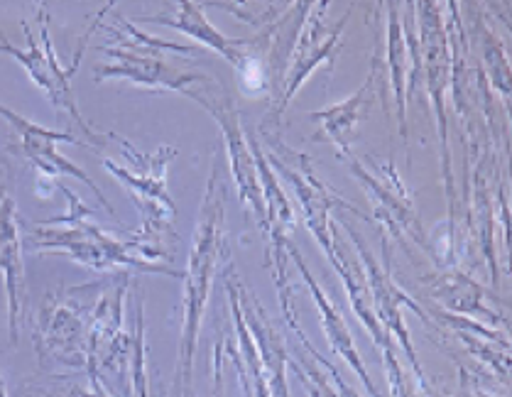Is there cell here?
I'll return each instance as SVG.
<instances>
[{"label":"cell","instance_id":"obj_9","mask_svg":"<svg viewBox=\"0 0 512 397\" xmlns=\"http://www.w3.org/2000/svg\"><path fill=\"white\" fill-rule=\"evenodd\" d=\"M346 231H348V236L353 238V243H356L358 253H361V268H363V277H366L368 295H370V302H373L375 317H378V322L385 329V334L395 336V339L400 341V346L405 348L407 358L412 361V368H415L419 385H422V388H427V378H424L422 368H419L417 353L410 344V334H407V326H405V322H402V307H410L412 312L419 314L422 319H424V312L417 307L415 302H412L410 295H405V292H402L400 287L390 280L388 270H383L378 263H375V258L368 253L363 238L358 236V233L353 231L348 224H346Z\"/></svg>","mask_w":512,"mask_h":397},{"label":"cell","instance_id":"obj_24","mask_svg":"<svg viewBox=\"0 0 512 397\" xmlns=\"http://www.w3.org/2000/svg\"><path fill=\"white\" fill-rule=\"evenodd\" d=\"M0 397H8V393H5V383H3V378H0Z\"/></svg>","mask_w":512,"mask_h":397},{"label":"cell","instance_id":"obj_6","mask_svg":"<svg viewBox=\"0 0 512 397\" xmlns=\"http://www.w3.org/2000/svg\"><path fill=\"white\" fill-rule=\"evenodd\" d=\"M37 18H40V27H42V32H40L42 40L40 42H35L30 27L23 25L25 27V37H27V50H18L15 45H10V42L5 40L3 32H0V52H5V54H10V57L18 59L20 67H23L27 76L32 79V84L40 86L42 91H47L49 101L54 103V108H57V111H67L69 116H72V121L79 123L81 133H84V138H89V143L106 145L108 133H96V130L91 128L89 123H86V118L81 116L79 106H76V99H74L72 76H74L76 69H79L81 54H84V50H79V54L74 57V67L72 69H64L62 64H59L57 52H54L52 37H49L45 8L37 13Z\"/></svg>","mask_w":512,"mask_h":397},{"label":"cell","instance_id":"obj_8","mask_svg":"<svg viewBox=\"0 0 512 397\" xmlns=\"http://www.w3.org/2000/svg\"><path fill=\"white\" fill-rule=\"evenodd\" d=\"M324 13H326V3H317L309 8V23L302 25V35H299V40L294 42V50L290 54V62H287V69H285V79H282L280 94H277V99L272 101V111L268 121L270 118H275L277 123V118L287 111L292 96L297 94L299 86L309 79V74H312L321 62H329V59L334 57L348 15H343L341 23L336 25V30L324 32V25H321Z\"/></svg>","mask_w":512,"mask_h":397},{"label":"cell","instance_id":"obj_5","mask_svg":"<svg viewBox=\"0 0 512 397\" xmlns=\"http://www.w3.org/2000/svg\"><path fill=\"white\" fill-rule=\"evenodd\" d=\"M184 96L201 103L204 111H209L214 116V121L221 125V133L226 138V152L228 162H231L233 177L238 184V199L248 211H253L255 219L263 226L265 221V197L263 187H260L258 177V165H255L253 148H250V138L243 133L241 128V116H238L236 106H233V96L219 79L209 76L204 84L192 86L189 91H184Z\"/></svg>","mask_w":512,"mask_h":397},{"label":"cell","instance_id":"obj_21","mask_svg":"<svg viewBox=\"0 0 512 397\" xmlns=\"http://www.w3.org/2000/svg\"><path fill=\"white\" fill-rule=\"evenodd\" d=\"M304 351H307V348H304ZM287 366H292L294 373L299 375V380H302V385L307 388L309 397H339V393H334V383H331L326 368L321 366L309 351L294 353V358L287 361Z\"/></svg>","mask_w":512,"mask_h":397},{"label":"cell","instance_id":"obj_2","mask_svg":"<svg viewBox=\"0 0 512 397\" xmlns=\"http://www.w3.org/2000/svg\"><path fill=\"white\" fill-rule=\"evenodd\" d=\"M111 140L123 152V165H118L111 157H103V167L118 182H123L143 216V228L133 233L135 248L152 263L170 265L174 241H177V233H174L177 206L172 204L170 192H167V167L177 157V150L162 145L155 152H140L116 133H111Z\"/></svg>","mask_w":512,"mask_h":397},{"label":"cell","instance_id":"obj_12","mask_svg":"<svg viewBox=\"0 0 512 397\" xmlns=\"http://www.w3.org/2000/svg\"><path fill=\"white\" fill-rule=\"evenodd\" d=\"M419 27H422V47H419V57H422L424 72L429 76V94L434 96L439 113V133H441V152H444V177L449 182V152H446V118H444V89L449 86L451 76V59L449 54V35L446 27L439 18V8L434 3H419L417 5Z\"/></svg>","mask_w":512,"mask_h":397},{"label":"cell","instance_id":"obj_18","mask_svg":"<svg viewBox=\"0 0 512 397\" xmlns=\"http://www.w3.org/2000/svg\"><path fill=\"white\" fill-rule=\"evenodd\" d=\"M370 79H373V76H368L366 84H363L348 101H343L334 108H326V111L312 113V121H317L319 128L329 135V140L336 145L341 157L351 152V135L358 123V113H361L363 108V99H366Z\"/></svg>","mask_w":512,"mask_h":397},{"label":"cell","instance_id":"obj_7","mask_svg":"<svg viewBox=\"0 0 512 397\" xmlns=\"http://www.w3.org/2000/svg\"><path fill=\"white\" fill-rule=\"evenodd\" d=\"M0 116L13 125L15 133L20 135V148H23V155L32 162V167H35L42 177L49 179V182H57L62 174H69V177L81 179V182H84L86 187L96 194L103 209H106L111 216H116L111 201H108L106 194L96 187L94 179H91L79 165H74L72 160H67V157L57 150L59 143H79V138H76V135L62 133V130H49V128H45V125H40V123L30 121V118L20 116V113L10 111V108L3 106V103H0Z\"/></svg>","mask_w":512,"mask_h":397},{"label":"cell","instance_id":"obj_10","mask_svg":"<svg viewBox=\"0 0 512 397\" xmlns=\"http://www.w3.org/2000/svg\"><path fill=\"white\" fill-rule=\"evenodd\" d=\"M130 275L125 273L121 285H111L96 299L94 317L86 334V368H89L91 390L101 393V371L118 368L123 358V302Z\"/></svg>","mask_w":512,"mask_h":397},{"label":"cell","instance_id":"obj_19","mask_svg":"<svg viewBox=\"0 0 512 397\" xmlns=\"http://www.w3.org/2000/svg\"><path fill=\"white\" fill-rule=\"evenodd\" d=\"M390 30H388V45H390V72H392V86H395V101H397V111H400V130L402 135L407 133V76H410L412 69V59H410V50H407V37H405V27H402L400 18H397V10H390Z\"/></svg>","mask_w":512,"mask_h":397},{"label":"cell","instance_id":"obj_25","mask_svg":"<svg viewBox=\"0 0 512 397\" xmlns=\"http://www.w3.org/2000/svg\"><path fill=\"white\" fill-rule=\"evenodd\" d=\"M5 197V194H3V187H0V199H3Z\"/></svg>","mask_w":512,"mask_h":397},{"label":"cell","instance_id":"obj_23","mask_svg":"<svg viewBox=\"0 0 512 397\" xmlns=\"http://www.w3.org/2000/svg\"><path fill=\"white\" fill-rule=\"evenodd\" d=\"M290 329L294 331V334H297L299 344H302L304 348H307V351H309V353H312V356H314V358H317V361L321 363V366H324V368H326V373H329V378H331V380H334V385H336V388H339V397H361V395H358V393H356V390H353V388H351V385H348V383H346V380H343V378H341L339 368H336V366H334V363H331V361H326V358H324V356H321V353L317 351V348H314L312 344H309V339H307V336H304V331H302V326H299V322H294V324H290Z\"/></svg>","mask_w":512,"mask_h":397},{"label":"cell","instance_id":"obj_14","mask_svg":"<svg viewBox=\"0 0 512 397\" xmlns=\"http://www.w3.org/2000/svg\"><path fill=\"white\" fill-rule=\"evenodd\" d=\"M238 302H241L243 319L248 324L250 334H253L255 346H258L272 397H290V385H287V361H290V356H287L285 341H282L275 324H272L268 309L260 304V299L250 295L241 282H238Z\"/></svg>","mask_w":512,"mask_h":397},{"label":"cell","instance_id":"obj_11","mask_svg":"<svg viewBox=\"0 0 512 397\" xmlns=\"http://www.w3.org/2000/svg\"><path fill=\"white\" fill-rule=\"evenodd\" d=\"M37 351L54 363L74 368H86V336L84 319L72 297L64 292L49 295L40 317Z\"/></svg>","mask_w":512,"mask_h":397},{"label":"cell","instance_id":"obj_17","mask_svg":"<svg viewBox=\"0 0 512 397\" xmlns=\"http://www.w3.org/2000/svg\"><path fill=\"white\" fill-rule=\"evenodd\" d=\"M223 280H226V295H228V304H231L233 326H236V336H238V351L236 348H228V356L233 358V363H236L238 368V375H241L245 397H272L268 378H265L263 361H260L258 346H255L253 334H250L248 324H245L243 319L241 302H238V275L233 273L231 265H228Z\"/></svg>","mask_w":512,"mask_h":397},{"label":"cell","instance_id":"obj_20","mask_svg":"<svg viewBox=\"0 0 512 397\" xmlns=\"http://www.w3.org/2000/svg\"><path fill=\"white\" fill-rule=\"evenodd\" d=\"M439 297L444 299V304H449L451 309H459V312L473 314V317L495 319L493 312L481 304V290H478V287L464 275L449 277L446 282H441Z\"/></svg>","mask_w":512,"mask_h":397},{"label":"cell","instance_id":"obj_22","mask_svg":"<svg viewBox=\"0 0 512 397\" xmlns=\"http://www.w3.org/2000/svg\"><path fill=\"white\" fill-rule=\"evenodd\" d=\"M135 358H133V373H135V395L150 397L147 393V375H145V346H143V304H138V324H135Z\"/></svg>","mask_w":512,"mask_h":397},{"label":"cell","instance_id":"obj_4","mask_svg":"<svg viewBox=\"0 0 512 397\" xmlns=\"http://www.w3.org/2000/svg\"><path fill=\"white\" fill-rule=\"evenodd\" d=\"M118 40V45H106L103 52L113 59V62L103 64L96 69L94 79H130L133 84L143 86V89H167V91H189L192 86L204 84L209 76L201 72H189V69L172 67L165 59V54H177V57H196L199 50L194 47L177 45V42L157 40V37L145 35L135 27L130 20L113 15V25H106Z\"/></svg>","mask_w":512,"mask_h":397},{"label":"cell","instance_id":"obj_3","mask_svg":"<svg viewBox=\"0 0 512 397\" xmlns=\"http://www.w3.org/2000/svg\"><path fill=\"white\" fill-rule=\"evenodd\" d=\"M57 187L69 199V214L57 216V219L45 221L47 226L35 228L30 236L32 248L40 250V253L67 255L74 263L94 268L98 273H103V270L130 268L140 270V273H157L182 280L184 273H179V270H174L165 263H152V260L143 258L133 241H118L116 236H111L103 228L91 224L89 206L76 197L72 189L64 187L62 182Z\"/></svg>","mask_w":512,"mask_h":397},{"label":"cell","instance_id":"obj_15","mask_svg":"<svg viewBox=\"0 0 512 397\" xmlns=\"http://www.w3.org/2000/svg\"><path fill=\"white\" fill-rule=\"evenodd\" d=\"M138 20H140V23L167 25V27H172V30L184 32V35H189L192 40L199 42V45H204V47H209V50L219 52L223 59H228V62L233 64V67H238L245 54H248L255 47V37H253V40H236V37L221 35V32L216 30V27L211 25L209 20H206L201 5L199 3H189V0L179 3L177 8H174V15H167V13L143 15V18H138Z\"/></svg>","mask_w":512,"mask_h":397},{"label":"cell","instance_id":"obj_1","mask_svg":"<svg viewBox=\"0 0 512 397\" xmlns=\"http://www.w3.org/2000/svg\"><path fill=\"white\" fill-rule=\"evenodd\" d=\"M223 228H226V187H223L221 167L214 162L199 206L192 253H189L187 270L182 277V344H179L177 397H192L194 356L201 319H204L206 304H209L216 273H219V263L228 260V243L223 236Z\"/></svg>","mask_w":512,"mask_h":397},{"label":"cell","instance_id":"obj_16","mask_svg":"<svg viewBox=\"0 0 512 397\" xmlns=\"http://www.w3.org/2000/svg\"><path fill=\"white\" fill-rule=\"evenodd\" d=\"M290 258L294 260V265L299 268V273H302L304 282H307V287H309V292H312L314 304H317V309L321 314V326H324V334H326V339H329L331 348H334V353H339L343 361H346L348 366L353 368V373H356L358 378H361V383L366 385L370 397H380L378 390H375L373 380H370L366 366H363L361 353H358L356 344H353V334H351V329H348V324L343 322L341 312L334 307V302L326 297V292L321 290V285L317 280H314L312 273H309L307 263H304L297 248L290 246Z\"/></svg>","mask_w":512,"mask_h":397},{"label":"cell","instance_id":"obj_13","mask_svg":"<svg viewBox=\"0 0 512 397\" xmlns=\"http://www.w3.org/2000/svg\"><path fill=\"white\" fill-rule=\"evenodd\" d=\"M0 275L5 282V297H8L10 344L15 346L20 336V317H23L25 302V263L18 206L10 197L0 199Z\"/></svg>","mask_w":512,"mask_h":397}]
</instances>
